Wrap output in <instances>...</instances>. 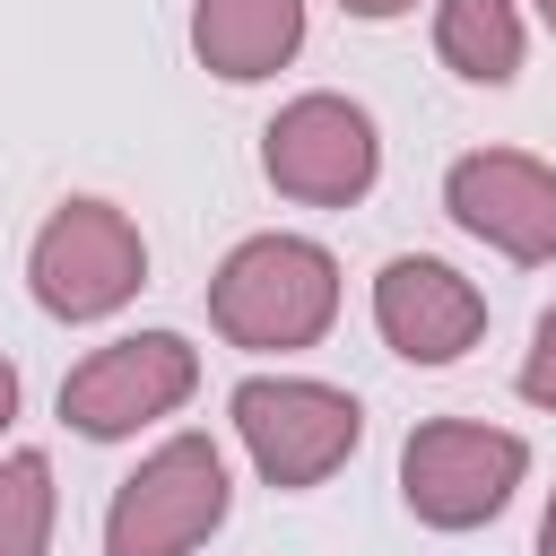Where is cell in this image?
I'll use <instances>...</instances> for the list:
<instances>
[{
	"instance_id": "5bb4252c",
	"label": "cell",
	"mask_w": 556,
	"mask_h": 556,
	"mask_svg": "<svg viewBox=\"0 0 556 556\" xmlns=\"http://www.w3.org/2000/svg\"><path fill=\"white\" fill-rule=\"evenodd\" d=\"M339 9H348V17H365V26H391V17H408L417 0H339Z\"/></svg>"
},
{
	"instance_id": "6da1fadb",
	"label": "cell",
	"mask_w": 556,
	"mask_h": 556,
	"mask_svg": "<svg viewBox=\"0 0 556 556\" xmlns=\"http://www.w3.org/2000/svg\"><path fill=\"white\" fill-rule=\"evenodd\" d=\"M208 321L226 348L295 356L321 348L339 321V261L313 235H243L208 278Z\"/></svg>"
},
{
	"instance_id": "9c48e42d",
	"label": "cell",
	"mask_w": 556,
	"mask_h": 556,
	"mask_svg": "<svg viewBox=\"0 0 556 556\" xmlns=\"http://www.w3.org/2000/svg\"><path fill=\"white\" fill-rule=\"evenodd\" d=\"M374 330L408 365H460L486 339V295L434 252H391L374 278Z\"/></svg>"
},
{
	"instance_id": "9a60e30c",
	"label": "cell",
	"mask_w": 556,
	"mask_h": 556,
	"mask_svg": "<svg viewBox=\"0 0 556 556\" xmlns=\"http://www.w3.org/2000/svg\"><path fill=\"white\" fill-rule=\"evenodd\" d=\"M9 417H17V365L0 356V434H9Z\"/></svg>"
},
{
	"instance_id": "7a4b0ae2",
	"label": "cell",
	"mask_w": 556,
	"mask_h": 556,
	"mask_svg": "<svg viewBox=\"0 0 556 556\" xmlns=\"http://www.w3.org/2000/svg\"><path fill=\"white\" fill-rule=\"evenodd\" d=\"M226 417H235V443L252 452L261 486H278V495L321 486V478L348 469L356 443H365L356 391L313 382V374H243L235 400H226Z\"/></svg>"
},
{
	"instance_id": "5b68a950",
	"label": "cell",
	"mask_w": 556,
	"mask_h": 556,
	"mask_svg": "<svg viewBox=\"0 0 556 556\" xmlns=\"http://www.w3.org/2000/svg\"><path fill=\"white\" fill-rule=\"evenodd\" d=\"M235 504L226 452L208 434H165L104 504V556H191Z\"/></svg>"
},
{
	"instance_id": "52a82bcc",
	"label": "cell",
	"mask_w": 556,
	"mask_h": 556,
	"mask_svg": "<svg viewBox=\"0 0 556 556\" xmlns=\"http://www.w3.org/2000/svg\"><path fill=\"white\" fill-rule=\"evenodd\" d=\"M191 391H200V348L182 330H130L61 374V426L87 443H122V434L174 417Z\"/></svg>"
},
{
	"instance_id": "8992f818",
	"label": "cell",
	"mask_w": 556,
	"mask_h": 556,
	"mask_svg": "<svg viewBox=\"0 0 556 556\" xmlns=\"http://www.w3.org/2000/svg\"><path fill=\"white\" fill-rule=\"evenodd\" d=\"M261 174L304 208H356L382 182V130L356 96H330V87L287 96L261 130Z\"/></svg>"
},
{
	"instance_id": "3957f363",
	"label": "cell",
	"mask_w": 556,
	"mask_h": 556,
	"mask_svg": "<svg viewBox=\"0 0 556 556\" xmlns=\"http://www.w3.org/2000/svg\"><path fill=\"white\" fill-rule=\"evenodd\" d=\"M139 287H148V235L130 208H113L96 191L61 200L26 243V295L52 321H113Z\"/></svg>"
},
{
	"instance_id": "8fae6325",
	"label": "cell",
	"mask_w": 556,
	"mask_h": 556,
	"mask_svg": "<svg viewBox=\"0 0 556 556\" xmlns=\"http://www.w3.org/2000/svg\"><path fill=\"white\" fill-rule=\"evenodd\" d=\"M434 52L469 87H513L521 52H530L521 0H434Z\"/></svg>"
},
{
	"instance_id": "7c38bea8",
	"label": "cell",
	"mask_w": 556,
	"mask_h": 556,
	"mask_svg": "<svg viewBox=\"0 0 556 556\" xmlns=\"http://www.w3.org/2000/svg\"><path fill=\"white\" fill-rule=\"evenodd\" d=\"M52 521H61L52 452L35 443L0 452V556H52Z\"/></svg>"
},
{
	"instance_id": "ba28073f",
	"label": "cell",
	"mask_w": 556,
	"mask_h": 556,
	"mask_svg": "<svg viewBox=\"0 0 556 556\" xmlns=\"http://www.w3.org/2000/svg\"><path fill=\"white\" fill-rule=\"evenodd\" d=\"M443 217L513 269H539L556 261V165L521 148H469L443 165Z\"/></svg>"
},
{
	"instance_id": "30bf717a",
	"label": "cell",
	"mask_w": 556,
	"mask_h": 556,
	"mask_svg": "<svg viewBox=\"0 0 556 556\" xmlns=\"http://www.w3.org/2000/svg\"><path fill=\"white\" fill-rule=\"evenodd\" d=\"M191 52L226 87H261L304 52V0H191Z\"/></svg>"
},
{
	"instance_id": "277c9868",
	"label": "cell",
	"mask_w": 556,
	"mask_h": 556,
	"mask_svg": "<svg viewBox=\"0 0 556 556\" xmlns=\"http://www.w3.org/2000/svg\"><path fill=\"white\" fill-rule=\"evenodd\" d=\"M530 478V443L486 417H426L400 443V504L426 530H478Z\"/></svg>"
},
{
	"instance_id": "2e32d148",
	"label": "cell",
	"mask_w": 556,
	"mask_h": 556,
	"mask_svg": "<svg viewBox=\"0 0 556 556\" xmlns=\"http://www.w3.org/2000/svg\"><path fill=\"white\" fill-rule=\"evenodd\" d=\"M539 556H556V486H547V513H539Z\"/></svg>"
},
{
	"instance_id": "e0dca14e",
	"label": "cell",
	"mask_w": 556,
	"mask_h": 556,
	"mask_svg": "<svg viewBox=\"0 0 556 556\" xmlns=\"http://www.w3.org/2000/svg\"><path fill=\"white\" fill-rule=\"evenodd\" d=\"M530 9H539V17H547V35H556V0H530Z\"/></svg>"
},
{
	"instance_id": "4fadbf2b",
	"label": "cell",
	"mask_w": 556,
	"mask_h": 556,
	"mask_svg": "<svg viewBox=\"0 0 556 556\" xmlns=\"http://www.w3.org/2000/svg\"><path fill=\"white\" fill-rule=\"evenodd\" d=\"M513 391H521L530 408H547V417H556V304L539 313V330H530V348H521V374H513Z\"/></svg>"
}]
</instances>
